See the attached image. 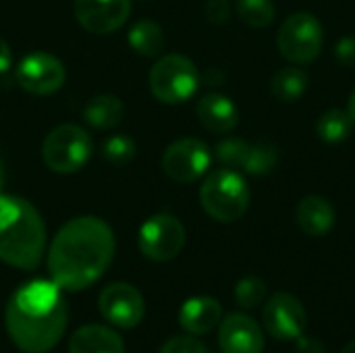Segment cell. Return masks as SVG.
Returning <instances> with one entry per match:
<instances>
[{
  "label": "cell",
  "instance_id": "cell-28",
  "mask_svg": "<svg viewBox=\"0 0 355 353\" xmlns=\"http://www.w3.org/2000/svg\"><path fill=\"white\" fill-rule=\"evenodd\" d=\"M160 353H210L204 343H200L193 337H173L168 339Z\"/></svg>",
  "mask_w": 355,
  "mask_h": 353
},
{
  "label": "cell",
  "instance_id": "cell-11",
  "mask_svg": "<svg viewBox=\"0 0 355 353\" xmlns=\"http://www.w3.org/2000/svg\"><path fill=\"white\" fill-rule=\"evenodd\" d=\"M98 308L106 322L119 329H135L146 314L141 293L129 283H112L104 287L98 298Z\"/></svg>",
  "mask_w": 355,
  "mask_h": 353
},
{
  "label": "cell",
  "instance_id": "cell-8",
  "mask_svg": "<svg viewBox=\"0 0 355 353\" xmlns=\"http://www.w3.org/2000/svg\"><path fill=\"white\" fill-rule=\"evenodd\" d=\"M137 246L148 260L168 262L185 246V227L173 214H154L139 227Z\"/></svg>",
  "mask_w": 355,
  "mask_h": 353
},
{
  "label": "cell",
  "instance_id": "cell-23",
  "mask_svg": "<svg viewBox=\"0 0 355 353\" xmlns=\"http://www.w3.org/2000/svg\"><path fill=\"white\" fill-rule=\"evenodd\" d=\"M237 15L250 27H268L275 21L277 8L272 0H237Z\"/></svg>",
  "mask_w": 355,
  "mask_h": 353
},
{
  "label": "cell",
  "instance_id": "cell-17",
  "mask_svg": "<svg viewBox=\"0 0 355 353\" xmlns=\"http://www.w3.org/2000/svg\"><path fill=\"white\" fill-rule=\"evenodd\" d=\"M223 308L214 298H191L179 310V325L191 335H206L218 327Z\"/></svg>",
  "mask_w": 355,
  "mask_h": 353
},
{
  "label": "cell",
  "instance_id": "cell-12",
  "mask_svg": "<svg viewBox=\"0 0 355 353\" xmlns=\"http://www.w3.org/2000/svg\"><path fill=\"white\" fill-rule=\"evenodd\" d=\"M73 12L85 31L94 35H108L127 23L131 15V0H75Z\"/></svg>",
  "mask_w": 355,
  "mask_h": 353
},
{
  "label": "cell",
  "instance_id": "cell-1",
  "mask_svg": "<svg viewBox=\"0 0 355 353\" xmlns=\"http://www.w3.org/2000/svg\"><path fill=\"white\" fill-rule=\"evenodd\" d=\"M116 241L110 225L98 216H77L54 235L48 252V273L62 291L94 285L110 266Z\"/></svg>",
  "mask_w": 355,
  "mask_h": 353
},
{
  "label": "cell",
  "instance_id": "cell-6",
  "mask_svg": "<svg viewBox=\"0 0 355 353\" xmlns=\"http://www.w3.org/2000/svg\"><path fill=\"white\" fill-rule=\"evenodd\" d=\"M150 92L162 104H183L187 102L198 85L200 73L191 58L183 54L160 56L150 69Z\"/></svg>",
  "mask_w": 355,
  "mask_h": 353
},
{
  "label": "cell",
  "instance_id": "cell-7",
  "mask_svg": "<svg viewBox=\"0 0 355 353\" xmlns=\"http://www.w3.org/2000/svg\"><path fill=\"white\" fill-rule=\"evenodd\" d=\"M277 44L287 60L295 64L312 62L318 58L324 44L322 23L312 12H295L283 21Z\"/></svg>",
  "mask_w": 355,
  "mask_h": 353
},
{
  "label": "cell",
  "instance_id": "cell-5",
  "mask_svg": "<svg viewBox=\"0 0 355 353\" xmlns=\"http://www.w3.org/2000/svg\"><path fill=\"white\" fill-rule=\"evenodd\" d=\"M92 152L94 141L89 133L73 123H62L54 127L42 144V158L46 166L58 175L81 171L92 158Z\"/></svg>",
  "mask_w": 355,
  "mask_h": 353
},
{
  "label": "cell",
  "instance_id": "cell-3",
  "mask_svg": "<svg viewBox=\"0 0 355 353\" xmlns=\"http://www.w3.org/2000/svg\"><path fill=\"white\" fill-rule=\"evenodd\" d=\"M44 252L46 225L37 208L25 198L0 193V260L19 270H33Z\"/></svg>",
  "mask_w": 355,
  "mask_h": 353
},
{
  "label": "cell",
  "instance_id": "cell-18",
  "mask_svg": "<svg viewBox=\"0 0 355 353\" xmlns=\"http://www.w3.org/2000/svg\"><path fill=\"white\" fill-rule=\"evenodd\" d=\"M335 208L322 196H306L297 206V225L306 235L324 237L335 227Z\"/></svg>",
  "mask_w": 355,
  "mask_h": 353
},
{
  "label": "cell",
  "instance_id": "cell-33",
  "mask_svg": "<svg viewBox=\"0 0 355 353\" xmlns=\"http://www.w3.org/2000/svg\"><path fill=\"white\" fill-rule=\"evenodd\" d=\"M347 112H349L352 121L355 123V92L352 94V98H349V104H347Z\"/></svg>",
  "mask_w": 355,
  "mask_h": 353
},
{
  "label": "cell",
  "instance_id": "cell-20",
  "mask_svg": "<svg viewBox=\"0 0 355 353\" xmlns=\"http://www.w3.org/2000/svg\"><path fill=\"white\" fill-rule=\"evenodd\" d=\"M127 42L139 56L154 58V56H160L164 50V31L156 21L139 19L129 29Z\"/></svg>",
  "mask_w": 355,
  "mask_h": 353
},
{
  "label": "cell",
  "instance_id": "cell-26",
  "mask_svg": "<svg viewBox=\"0 0 355 353\" xmlns=\"http://www.w3.org/2000/svg\"><path fill=\"white\" fill-rule=\"evenodd\" d=\"M135 141L125 135V133H119V135H110L104 144H102V156L110 162V164H127L135 158Z\"/></svg>",
  "mask_w": 355,
  "mask_h": 353
},
{
  "label": "cell",
  "instance_id": "cell-24",
  "mask_svg": "<svg viewBox=\"0 0 355 353\" xmlns=\"http://www.w3.org/2000/svg\"><path fill=\"white\" fill-rule=\"evenodd\" d=\"M248 152H250V141L239 139V137H227V139L218 141V146L214 148L216 160L223 166L233 169V171H243Z\"/></svg>",
  "mask_w": 355,
  "mask_h": 353
},
{
  "label": "cell",
  "instance_id": "cell-9",
  "mask_svg": "<svg viewBox=\"0 0 355 353\" xmlns=\"http://www.w3.org/2000/svg\"><path fill=\"white\" fill-rule=\"evenodd\" d=\"M15 79L21 89L33 96H50L58 92L67 81V69L62 60L50 52L37 50L23 56L15 69Z\"/></svg>",
  "mask_w": 355,
  "mask_h": 353
},
{
  "label": "cell",
  "instance_id": "cell-14",
  "mask_svg": "<svg viewBox=\"0 0 355 353\" xmlns=\"http://www.w3.org/2000/svg\"><path fill=\"white\" fill-rule=\"evenodd\" d=\"M223 353H262L264 335L258 322L245 314H229L218 327Z\"/></svg>",
  "mask_w": 355,
  "mask_h": 353
},
{
  "label": "cell",
  "instance_id": "cell-30",
  "mask_svg": "<svg viewBox=\"0 0 355 353\" xmlns=\"http://www.w3.org/2000/svg\"><path fill=\"white\" fill-rule=\"evenodd\" d=\"M337 60L345 67H355V35L343 37L335 48Z\"/></svg>",
  "mask_w": 355,
  "mask_h": 353
},
{
  "label": "cell",
  "instance_id": "cell-4",
  "mask_svg": "<svg viewBox=\"0 0 355 353\" xmlns=\"http://www.w3.org/2000/svg\"><path fill=\"white\" fill-rule=\"evenodd\" d=\"M200 204L208 216L218 223L239 221L250 206V189L245 179L233 169L212 171L200 187Z\"/></svg>",
  "mask_w": 355,
  "mask_h": 353
},
{
  "label": "cell",
  "instance_id": "cell-19",
  "mask_svg": "<svg viewBox=\"0 0 355 353\" xmlns=\"http://www.w3.org/2000/svg\"><path fill=\"white\" fill-rule=\"evenodd\" d=\"M81 114L89 127L100 129V131H108V129H114L123 121L125 106L116 96L102 94V96H94L92 100H87Z\"/></svg>",
  "mask_w": 355,
  "mask_h": 353
},
{
  "label": "cell",
  "instance_id": "cell-25",
  "mask_svg": "<svg viewBox=\"0 0 355 353\" xmlns=\"http://www.w3.org/2000/svg\"><path fill=\"white\" fill-rule=\"evenodd\" d=\"M277 164V148L268 141H258L250 144L248 160L243 171L250 175H266L275 169Z\"/></svg>",
  "mask_w": 355,
  "mask_h": 353
},
{
  "label": "cell",
  "instance_id": "cell-29",
  "mask_svg": "<svg viewBox=\"0 0 355 353\" xmlns=\"http://www.w3.org/2000/svg\"><path fill=\"white\" fill-rule=\"evenodd\" d=\"M229 12H231V6H229V0H208L206 2V17L210 23H225L229 19Z\"/></svg>",
  "mask_w": 355,
  "mask_h": 353
},
{
  "label": "cell",
  "instance_id": "cell-2",
  "mask_svg": "<svg viewBox=\"0 0 355 353\" xmlns=\"http://www.w3.org/2000/svg\"><path fill=\"white\" fill-rule=\"evenodd\" d=\"M54 281H31L6 304L4 322L10 341L25 353L54 350L64 335L69 308Z\"/></svg>",
  "mask_w": 355,
  "mask_h": 353
},
{
  "label": "cell",
  "instance_id": "cell-32",
  "mask_svg": "<svg viewBox=\"0 0 355 353\" xmlns=\"http://www.w3.org/2000/svg\"><path fill=\"white\" fill-rule=\"evenodd\" d=\"M12 67V50L10 46L0 37V75H4Z\"/></svg>",
  "mask_w": 355,
  "mask_h": 353
},
{
  "label": "cell",
  "instance_id": "cell-22",
  "mask_svg": "<svg viewBox=\"0 0 355 353\" xmlns=\"http://www.w3.org/2000/svg\"><path fill=\"white\" fill-rule=\"evenodd\" d=\"M352 129H354V121H352L349 112L341 110V108L327 110L318 119V125H316L318 137L322 141H327V144H341V141H345L352 135Z\"/></svg>",
  "mask_w": 355,
  "mask_h": 353
},
{
  "label": "cell",
  "instance_id": "cell-10",
  "mask_svg": "<svg viewBox=\"0 0 355 353\" xmlns=\"http://www.w3.org/2000/svg\"><path fill=\"white\" fill-rule=\"evenodd\" d=\"M212 154L208 146L196 137L173 141L162 154V171L177 183H193L210 169Z\"/></svg>",
  "mask_w": 355,
  "mask_h": 353
},
{
  "label": "cell",
  "instance_id": "cell-15",
  "mask_svg": "<svg viewBox=\"0 0 355 353\" xmlns=\"http://www.w3.org/2000/svg\"><path fill=\"white\" fill-rule=\"evenodd\" d=\"M196 114L204 129H208L210 133H218V135L231 133L239 123L237 106L233 104L231 98H227L223 94L202 96L196 106Z\"/></svg>",
  "mask_w": 355,
  "mask_h": 353
},
{
  "label": "cell",
  "instance_id": "cell-34",
  "mask_svg": "<svg viewBox=\"0 0 355 353\" xmlns=\"http://www.w3.org/2000/svg\"><path fill=\"white\" fill-rule=\"evenodd\" d=\"M341 353H355V341H352V343H349V345H347V347H345Z\"/></svg>",
  "mask_w": 355,
  "mask_h": 353
},
{
  "label": "cell",
  "instance_id": "cell-31",
  "mask_svg": "<svg viewBox=\"0 0 355 353\" xmlns=\"http://www.w3.org/2000/svg\"><path fill=\"white\" fill-rule=\"evenodd\" d=\"M297 353H327L322 341L314 337H300L297 339Z\"/></svg>",
  "mask_w": 355,
  "mask_h": 353
},
{
  "label": "cell",
  "instance_id": "cell-21",
  "mask_svg": "<svg viewBox=\"0 0 355 353\" xmlns=\"http://www.w3.org/2000/svg\"><path fill=\"white\" fill-rule=\"evenodd\" d=\"M310 85V75L300 67H285L275 73L270 92L281 102H295L304 96Z\"/></svg>",
  "mask_w": 355,
  "mask_h": 353
},
{
  "label": "cell",
  "instance_id": "cell-35",
  "mask_svg": "<svg viewBox=\"0 0 355 353\" xmlns=\"http://www.w3.org/2000/svg\"><path fill=\"white\" fill-rule=\"evenodd\" d=\"M2 179H4V173H2V160H0V187H2Z\"/></svg>",
  "mask_w": 355,
  "mask_h": 353
},
{
  "label": "cell",
  "instance_id": "cell-27",
  "mask_svg": "<svg viewBox=\"0 0 355 353\" xmlns=\"http://www.w3.org/2000/svg\"><path fill=\"white\" fill-rule=\"evenodd\" d=\"M266 295V283L260 277H245L235 285V300L241 308H256Z\"/></svg>",
  "mask_w": 355,
  "mask_h": 353
},
{
  "label": "cell",
  "instance_id": "cell-16",
  "mask_svg": "<svg viewBox=\"0 0 355 353\" xmlns=\"http://www.w3.org/2000/svg\"><path fill=\"white\" fill-rule=\"evenodd\" d=\"M69 353H125L121 335L104 325H85L69 339Z\"/></svg>",
  "mask_w": 355,
  "mask_h": 353
},
{
  "label": "cell",
  "instance_id": "cell-13",
  "mask_svg": "<svg viewBox=\"0 0 355 353\" xmlns=\"http://www.w3.org/2000/svg\"><path fill=\"white\" fill-rule=\"evenodd\" d=\"M306 325H308L306 310L295 295L287 291H279L268 300L264 308V327L272 337L281 341L300 339L306 331Z\"/></svg>",
  "mask_w": 355,
  "mask_h": 353
}]
</instances>
